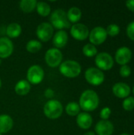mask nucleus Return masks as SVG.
Returning <instances> with one entry per match:
<instances>
[{
    "mask_svg": "<svg viewBox=\"0 0 134 135\" xmlns=\"http://www.w3.org/2000/svg\"><path fill=\"white\" fill-rule=\"evenodd\" d=\"M83 54L87 57H93L97 55V48L92 44H85L82 48Z\"/></svg>",
    "mask_w": 134,
    "mask_h": 135,
    "instance_id": "obj_26",
    "label": "nucleus"
},
{
    "mask_svg": "<svg viewBox=\"0 0 134 135\" xmlns=\"http://www.w3.org/2000/svg\"><path fill=\"white\" fill-rule=\"evenodd\" d=\"M95 62L97 68L100 70H109L114 66V59L112 56L107 52H101L97 54Z\"/></svg>",
    "mask_w": 134,
    "mask_h": 135,
    "instance_id": "obj_6",
    "label": "nucleus"
},
{
    "mask_svg": "<svg viewBox=\"0 0 134 135\" xmlns=\"http://www.w3.org/2000/svg\"><path fill=\"white\" fill-rule=\"evenodd\" d=\"M44 78V71L43 68L38 65L30 66L27 71L28 81L32 85H37L42 82Z\"/></svg>",
    "mask_w": 134,
    "mask_h": 135,
    "instance_id": "obj_7",
    "label": "nucleus"
},
{
    "mask_svg": "<svg viewBox=\"0 0 134 135\" xmlns=\"http://www.w3.org/2000/svg\"><path fill=\"white\" fill-rule=\"evenodd\" d=\"M1 64H2V59H0V66H1Z\"/></svg>",
    "mask_w": 134,
    "mask_h": 135,
    "instance_id": "obj_37",
    "label": "nucleus"
},
{
    "mask_svg": "<svg viewBox=\"0 0 134 135\" xmlns=\"http://www.w3.org/2000/svg\"><path fill=\"white\" fill-rule=\"evenodd\" d=\"M36 0H21L19 3L21 9L24 13H30L36 7Z\"/></svg>",
    "mask_w": 134,
    "mask_h": 135,
    "instance_id": "obj_22",
    "label": "nucleus"
},
{
    "mask_svg": "<svg viewBox=\"0 0 134 135\" xmlns=\"http://www.w3.org/2000/svg\"><path fill=\"white\" fill-rule=\"evenodd\" d=\"M13 126V121L12 118L8 115H0V134H6L9 132Z\"/></svg>",
    "mask_w": 134,
    "mask_h": 135,
    "instance_id": "obj_18",
    "label": "nucleus"
},
{
    "mask_svg": "<svg viewBox=\"0 0 134 135\" xmlns=\"http://www.w3.org/2000/svg\"><path fill=\"white\" fill-rule=\"evenodd\" d=\"M77 124L83 130H87L92 125V117L88 112H80L77 115Z\"/></svg>",
    "mask_w": 134,
    "mask_h": 135,
    "instance_id": "obj_16",
    "label": "nucleus"
},
{
    "mask_svg": "<svg viewBox=\"0 0 134 135\" xmlns=\"http://www.w3.org/2000/svg\"><path fill=\"white\" fill-rule=\"evenodd\" d=\"M133 95H134V86H133Z\"/></svg>",
    "mask_w": 134,
    "mask_h": 135,
    "instance_id": "obj_38",
    "label": "nucleus"
},
{
    "mask_svg": "<svg viewBox=\"0 0 134 135\" xmlns=\"http://www.w3.org/2000/svg\"><path fill=\"white\" fill-rule=\"evenodd\" d=\"M54 33L53 26L47 22H43L38 25L36 28V36L37 37L43 42H47L50 40Z\"/></svg>",
    "mask_w": 134,
    "mask_h": 135,
    "instance_id": "obj_10",
    "label": "nucleus"
},
{
    "mask_svg": "<svg viewBox=\"0 0 134 135\" xmlns=\"http://www.w3.org/2000/svg\"><path fill=\"white\" fill-rule=\"evenodd\" d=\"M126 6L129 10L134 12V0H128L126 2Z\"/></svg>",
    "mask_w": 134,
    "mask_h": 135,
    "instance_id": "obj_32",
    "label": "nucleus"
},
{
    "mask_svg": "<svg viewBox=\"0 0 134 135\" xmlns=\"http://www.w3.org/2000/svg\"><path fill=\"white\" fill-rule=\"evenodd\" d=\"M114 130V125L109 120H100L95 127V131L98 135H111Z\"/></svg>",
    "mask_w": 134,
    "mask_h": 135,
    "instance_id": "obj_14",
    "label": "nucleus"
},
{
    "mask_svg": "<svg viewBox=\"0 0 134 135\" xmlns=\"http://www.w3.org/2000/svg\"><path fill=\"white\" fill-rule=\"evenodd\" d=\"M59 70L63 76L73 78L80 75L81 72V66L77 61L66 60L60 64Z\"/></svg>",
    "mask_w": 134,
    "mask_h": 135,
    "instance_id": "obj_3",
    "label": "nucleus"
},
{
    "mask_svg": "<svg viewBox=\"0 0 134 135\" xmlns=\"http://www.w3.org/2000/svg\"><path fill=\"white\" fill-rule=\"evenodd\" d=\"M85 77L86 81L94 86L100 85L105 79L103 72L96 67H90L87 69L85 73Z\"/></svg>",
    "mask_w": 134,
    "mask_h": 135,
    "instance_id": "obj_5",
    "label": "nucleus"
},
{
    "mask_svg": "<svg viewBox=\"0 0 134 135\" xmlns=\"http://www.w3.org/2000/svg\"><path fill=\"white\" fill-rule=\"evenodd\" d=\"M36 10L37 13L43 17H47L51 13V6L48 3L45 2H39L36 4Z\"/></svg>",
    "mask_w": 134,
    "mask_h": 135,
    "instance_id": "obj_23",
    "label": "nucleus"
},
{
    "mask_svg": "<svg viewBox=\"0 0 134 135\" xmlns=\"http://www.w3.org/2000/svg\"><path fill=\"white\" fill-rule=\"evenodd\" d=\"M71 36L77 40H85L89 36V30L88 27L81 23H76L72 25L70 28Z\"/></svg>",
    "mask_w": 134,
    "mask_h": 135,
    "instance_id": "obj_11",
    "label": "nucleus"
},
{
    "mask_svg": "<svg viewBox=\"0 0 134 135\" xmlns=\"http://www.w3.org/2000/svg\"><path fill=\"white\" fill-rule=\"evenodd\" d=\"M66 15L70 22L77 23V21L81 20L82 13H81V10L78 7L73 6L68 10V12L66 13Z\"/></svg>",
    "mask_w": 134,
    "mask_h": 135,
    "instance_id": "obj_20",
    "label": "nucleus"
},
{
    "mask_svg": "<svg viewBox=\"0 0 134 135\" xmlns=\"http://www.w3.org/2000/svg\"><path fill=\"white\" fill-rule=\"evenodd\" d=\"M45 61L51 67H57L62 63V53L57 48L53 47L47 51L45 54Z\"/></svg>",
    "mask_w": 134,
    "mask_h": 135,
    "instance_id": "obj_8",
    "label": "nucleus"
},
{
    "mask_svg": "<svg viewBox=\"0 0 134 135\" xmlns=\"http://www.w3.org/2000/svg\"><path fill=\"white\" fill-rule=\"evenodd\" d=\"M84 135H96V134H95V133H94V132H92V131H88V132L85 133Z\"/></svg>",
    "mask_w": 134,
    "mask_h": 135,
    "instance_id": "obj_34",
    "label": "nucleus"
},
{
    "mask_svg": "<svg viewBox=\"0 0 134 135\" xmlns=\"http://www.w3.org/2000/svg\"><path fill=\"white\" fill-rule=\"evenodd\" d=\"M31 89L30 83L26 80H20L15 85V92L17 95L20 96H25L27 95Z\"/></svg>",
    "mask_w": 134,
    "mask_h": 135,
    "instance_id": "obj_19",
    "label": "nucleus"
},
{
    "mask_svg": "<svg viewBox=\"0 0 134 135\" xmlns=\"http://www.w3.org/2000/svg\"><path fill=\"white\" fill-rule=\"evenodd\" d=\"M13 51V44L7 37L0 38V59L9 57Z\"/></svg>",
    "mask_w": 134,
    "mask_h": 135,
    "instance_id": "obj_13",
    "label": "nucleus"
},
{
    "mask_svg": "<svg viewBox=\"0 0 134 135\" xmlns=\"http://www.w3.org/2000/svg\"><path fill=\"white\" fill-rule=\"evenodd\" d=\"M89 40L90 44L93 45H100L105 42L107 37V34L106 29L103 27L98 26L95 27L90 32H89Z\"/></svg>",
    "mask_w": 134,
    "mask_h": 135,
    "instance_id": "obj_9",
    "label": "nucleus"
},
{
    "mask_svg": "<svg viewBox=\"0 0 134 135\" xmlns=\"http://www.w3.org/2000/svg\"><path fill=\"white\" fill-rule=\"evenodd\" d=\"M115 58L119 65H127L132 59V51L127 47H122L116 51Z\"/></svg>",
    "mask_w": 134,
    "mask_h": 135,
    "instance_id": "obj_12",
    "label": "nucleus"
},
{
    "mask_svg": "<svg viewBox=\"0 0 134 135\" xmlns=\"http://www.w3.org/2000/svg\"><path fill=\"white\" fill-rule=\"evenodd\" d=\"M111 110L110 108L108 107H105L103 108L101 111H100V116L102 120H107L110 116H111Z\"/></svg>",
    "mask_w": 134,
    "mask_h": 135,
    "instance_id": "obj_29",
    "label": "nucleus"
},
{
    "mask_svg": "<svg viewBox=\"0 0 134 135\" xmlns=\"http://www.w3.org/2000/svg\"><path fill=\"white\" fill-rule=\"evenodd\" d=\"M120 135H130V134H127V133H124V134H120Z\"/></svg>",
    "mask_w": 134,
    "mask_h": 135,
    "instance_id": "obj_35",
    "label": "nucleus"
},
{
    "mask_svg": "<svg viewBox=\"0 0 134 135\" xmlns=\"http://www.w3.org/2000/svg\"><path fill=\"white\" fill-rule=\"evenodd\" d=\"M122 108L126 111H132L134 109V97H128L122 102Z\"/></svg>",
    "mask_w": 134,
    "mask_h": 135,
    "instance_id": "obj_28",
    "label": "nucleus"
},
{
    "mask_svg": "<svg viewBox=\"0 0 134 135\" xmlns=\"http://www.w3.org/2000/svg\"><path fill=\"white\" fill-rule=\"evenodd\" d=\"M112 92L115 97L121 99H126L130 96L131 89L127 84L123 82H118L114 85L112 88Z\"/></svg>",
    "mask_w": 134,
    "mask_h": 135,
    "instance_id": "obj_15",
    "label": "nucleus"
},
{
    "mask_svg": "<svg viewBox=\"0 0 134 135\" xmlns=\"http://www.w3.org/2000/svg\"><path fill=\"white\" fill-rule=\"evenodd\" d=\"M50 21V24L53 26V28L59 30H62L63 28H69L70 27V22L67 18L66 13L61 9H55L51 13Z\"/></svg>",
    "mask_w": 134,
    "mask_h": 135,
    "instance_id": "obj_2",
    "label": "nucleus"
},
{
    "mask_svg": "<svg viewBox=\"0 0 134 135\" xmlns=\"http://www.w3.org/2000/svg\"><path fill=\"white\" fill-rule=\"evenodd\" d=\"M42 48V44L36 40H29L26 44V50L30 53H36Z\"/></svg>",
    "mask_w": 134,
    "mask_h": 135,
    "instance_id": "obj_24",
    "label": "nucleus"
},
{
    "mask_svg": "<svg viewBox=\"0 0 134 135\" xmlns=\"http://www.w3.org/2000/svg\"><path fill=\"white\" fill-rule=\"evenodd\" d=\"M21 33V26L18 23H11L6 28V35L9 38H17Z\"/></svg>",
    "mask_w": 134,
    "mask_h": 135,
    "instance_id": "obj_21",
    "label": "nucleus"
},
{
    "mask_svg": "<svg viewBox=\"0 0 134 135\" xmlns=\"http://www.w3.org/2000/svg\"><path fill=\"white\" fill-rule=\"evenodd\" d=\"M68 42V34L64 30L58 31L53 37V44L55 48L64 47Z\"/></svg>",
    "mask_w": 134,
    "mask_h": 135,
    "instance_id": "obj_17",
    "label": "nucleus"
},
{
    "mask_svg": "<svg viewBox=\"0 0 134 135\" xmlns=\"http://www.w3.org/2000/svg\"><path fill=\"white\" fill-rule=\"evenodd\" d=\"M54 95V91H53L51 89H47L45 91V96H46L47 97H48V98L53 97Z\"/></svg>",
    "mask_w": 134,
    "mask_h": 135,
    "instance_id": "obj_33",
    "label": "nucleus"
},
{
    "mask_svg": "<svg viewBox=\"0 0 134 135\" xmlns=\"http://www.w3.org/2000/svg\"><path fill=\"white\" fill-rule=\"evenodd\" d=\"M119 74L122 78H128L131 74V68L128 65L122 66L119 70Z\"/></svg>",
    "mask_w": 134,
    "mask_h": 135,
    "instance_id": "obj_30",
    "label": "nucleus"
},
{
    "mask_svg": "<svg viewBox=\"0 0 134 135\" xmlns=\"http://www.w3.org/2000/svg\"><path fill=\"white\" fill-rule=\"evenodd\" d=\"M100 104V98L98 94L93 90H85L81 95L79 105L81 109L87 112H92L96 110Z\"/></svg>",
    "mask_w": 134,
    "mask_h": 135,
    "instance_id": "obj_1",
    "label": "nucleus"
},
{
    "mask_svg": "<svg viewBox=\"0 0 134 135\" xmlns=\"http://www.w3.org/2000/svg\"><path fill=\"white\" fill-rule=\"evenodd\" d=\"M62 104L57 100H48L43 107L44 115L51 119H56L59 118L62 115Z\"/></svg>",
    "mask_w": 134,
    "mask_h": 135,
    "instance_id": "obj_4",
    "label": "nucleus"
},
{
    "mask_svg": "<svg viewBox=\"0 0 134 135\" xmlns=\"http://www.w3.org/2000/svg\"><path fill=\"white\" fill-rule=\"evenodd\" d=\"M107 34L111 36H116L120 32V27L116 24H111L106 29Z\"/></svg>",
    "mask_w": 134,
    "mask_h": 135,
    "instance_id": "obj_27",
    "label": "nucleus"
},
{
    "mask_svg": "<svg viewBox=\"0 0 134 135\" xmlns=\"http://www.w3.org/2000/svg\"><path fill=\"white\" fill-rule=\"evenodd\" d=\"M1 86H2V81H1V78H0V88H1Z\"/></svg>",
    "mask_w": 134,
    "mask_h": 135,
    "instance_id": "obj_36",
    "label": "nucleus"
},
{
    "mask_svg": "<svg viewBox=\"0 0 134 135\" xmlns=\"http://www.w3.org/2000/svg\"><path fill=\"white\" fill-rule=\"evenodd\" d=\"M126 33H127L128 37L131 40L134 41V21L130 22L128 25L127 28H126Z\"/></svg>",
    "mask_w": 134,
    "mask_h": 135,
    "instance_id": "obj_31",
    "label": "nucleus"
},
{
    "mask_svg": "<svg viewBox=\"0 0 134 135\" xmlns=\"http://www.w3.org/2000/svg\"><path fill=\"white\" fill-rule=\"evenodd\" d=\"M0 135H2V134H0Z\"/></svg>",
    "mask_w": 134,
    "mask_h": 135,
    "instance_id": "obj_39",
    "label": "nucleus"
},
{
    "mask_svg": "<svg viewBox=\"0 0 134 135\" xmlns=\"http://www.w3.org/2000/svg\"><path fill=\"white\" fill-rule=\"evenodd\" d=\"M80 105L76 102H70L66 107V112L70 116H77L80 113Z\"/></svg>",
    "mask_w": 134,
    "mask_h": 135,
    "instance_id": "obj_25",
    "label": "nucleus"
}]
</instances>
